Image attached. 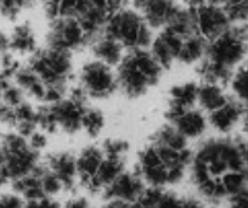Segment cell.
<instances>
[{
    "mask_svg": "<svg viewBox=\"0 0 248 208\" xmlns=\"http://www.w3.org/2000/svg\"><path fill=\"white\" fill-rule=\"evenodd\" d=\"M183 196H179L178 193L173 191H163L157 208H180Z\"/></svg>",
    "mask_w": 248,
    "mask_h": 208,
    "instance_id": "40",
    "label": "cell"
},
{
    "mask_svg": "<svg viewBox=\"0 0 248 208\" xmlns=\"http://www.w3.org/2000/svg\"><path fill=\"white\" fill-rule=\"evenodd\" d=\"M230 97L224 93L221 85L204 83L199 88V96L197 100L200 101L201 106L211 113L223 107Z\"/></svg>",
    "mask_w": 248,
    "mask_h": 208,
    "instance_id": "19",
    "label": "cell"
},
{
    "mask_svg": "<svg viewBox=\"0 0 248 208\" xmlns=\"http://www.w3.org/2000/svg\"><path fill=\"white\" fill-rule=\"evenodd\" d=\"M25 208H62V206L54 197H44L42 200L28 201L25 203Z\"/></svg>",
    "mask_w": 248,
    "mask_h": 208,
    "instance_id": "44",
    "label": "cell"
},
{
    "mask_svg": "<svg viewBox=\"0 0 248 208\" xmlns=\"http://www.w3.org/2000/svg\"><path fill=\"white\" fill-rule=\"evenodd\" d=\"M47 48L57 50H72L87 45L85 35L77 18L59 17L52 21L46 35Z\"/></svg>",
    "mask_w": 248,
    "mask_h": 208,
    "instance_id": "4",
    "label": "cell"
},
{
    "mask_svg": "<svg viewBox=\"0 0 248 208\" xmlns=\"http://www.w3.org/2000/svg\"><path fill=\"white\" fill-rule=\"evenodd\" d=\"M185 166L176 164V166L168 168V185H176L180 183L185 176Z\"/></svg>",
    "mask_w": 248,
    "mask_h": 208,
    "instance_id": "45",
    "label": "cell"
},
{
    "mask_svg": "<svg viewBox=\"0 0 248 208\" xmlns=\"http://www.w3.org/2000/svg\"><path fill=\"white\" fill-rule=\"evenodd\" d=\"M16 118L18 122H35L37 123V111L31 106V104L23 101L15 109ZM38 126V124H37Z\"/></svg>",
    "mask_w": 248,
    "mask_h": 208,
    "instance_id": "39",
    "label": "cell"
},
{
    "mask_svg": "<svg viewBox=\"0 0 248 208\" xmlns=\"http://www.w3.org/2000/svg\"><path fill=\"white\" fill-rule=\"evenodd\" d=\"M66 93V87H46L44 101L49 102V105H54L63 100V95Z\"/></svg>",
    "mask_w": 248,
    "mask_h": 208,
    "instance_id": "43",
    "label": "cell"
},
{
    "mask_svg": "<svg viewBox=\"0 0 248 208\" xmlns=\"http://www.w3.org/2000/svg\"><path fill=\"white\" fill-rule=\"evenodd\" d=\"M10 50L18 54H34L37 51V40L30 23L16 26L10 35Z\"/></svg>",
    "mask_w": 248,
    "mask_h": 208,
    "instance_id": "18",
    "label": "cell"
},
{
    "mask_svg": "<svg viewBox=\"0 0 248 208\" xmlns=\"http://www.w3.org/2000/svg\"><path fill=\"white\" fill-rule=\"evenodd\" d=\"M228 208H248V189L228 198Z\"/></svg>",
    "mask_w": 248,
    "mask_h": 208,
    "instance_id": "46",
    "label": "cell"
},
{
    "mask_svg": "<svg viewBox=\"0 0 248 208\" xmlns=\"http://www.w3.org/2000/svg\"><path fill=\"white\" fill-rule=\"evenodd\" d=\"M124 171V159L105 157L97 173L93 176L87 190L92 193H102Z\"/></svg>",
    "mask_w": 248,
    "mask_h": 208,
    "instance_id": "14",
    "label": "cell"
},
{
    "mask_svg": "<svg viewBox=\"0 0 248 208\" xmlns=\"http://www.w3.org/2000/svg\"><path fill=\"white\" fill-rule=\"evenodd\" d=\"M228 198L248 189V169L238 172H228L220 178Z\"/></svg>",
    "mask_w": 248,
    "mask_h": 208,
    "instance_id": "24",
    "label": "cell"
},
{
    "mask_svg": "<svg viewBox=\"0 0 248 208\" xmlns=\"http://www.w3.org/2000/svg\"><path fill=\"white\" fill-rule=\"evenodd\" d=\"M46 166L63 185L65 191L75 190L77 185V157L70 152L49 155L46 159Z\"/></svg>",
    "mask_w": 248,
    "mask_h": 208,
    "instance_id": "9",
    "label": "cell"
},
{
    "mask_svg": "<svg viewBox=\"0 0 248 208\" xmlns=\"http://www.w3.org/2000/svg\"><path fill=\"white\" fill-rule=\"evenodd\" d=\"M159 37L163 39V42L168 45V48L170 49V51L173 52L174 57L178 59L179 54H180L181 49H183V44H184V39H181L180 37L175 35L174 33H171L170 31L166 30L164 28L163 32L159 34Z\"/></svg>",
    "mask_w": 248,
    "mask_h": 208,
    "instance_id": "38",
    "label": "cell"
},
{
    "mask_svg": "<svg viewBox=\"0 0 248 208\" xmlns=\"http://www.w3.org/2000/svg\"><path fill=\"white\" fill-rule=\"evenodd\" d=\"M30 146L32 147L34 151L39 152L40 150L44 149L47 144V138L45 134L40 133V131H35L32 136L30 138V142H28Z\"/></svg>",
    "mask_w": 248,
    "mask_h": 208,
    "instance_id": "47",
    "label": "cell"
},
{
    "mask_svg": "<svg viewBox=\"0 0 248 208\" xmlns=\"http://www.w3.org/2000/svg\"><path fill=\"white\" fill-rule=\"evenodd\" d=\"M14 80H15L16 85H17L20 89L28 92V90H30L31 88L35 84V83L39 82L40 78L38 77L34 72H33L30 67L25 66V67H20V68H18V71L16 72Z\"/></svg>",
    "mask_w": 248,
    "mask_h": 208,
    "instance_id": "33",
    "label": "cell"
},
{
    "mask_svg": "<svg viewBox=\"0 0 248 208\" xmlns=\"http://www.w3.org/2000/svg\"><path fill=\"white\" fill-rule=\"evenodd\" d=\"M134 6L139 10V14L150 28L166 27L179 8L176 4L163 0L137 1Z\"/></svg>",
    "mask_w": 248,
    "mask_h": 208,
    "instance_id": "8",
    "label": "cell"
},
{
    "mask_svg": "<svg viewBox=\"0 0 248 208\" xmlns=\"http://www.w3.org/2000/svg\"><path fill=\"white\" fill-rule=\"evenodd\" d=\"M105 127V117L100 110L89 109L88 107L82 117V128L85 129L88 134L93 138L101 133L102 128Z\"/></svg>",
    "mask_w": 248,
    "mask_h": 208,
    "instance_id": "25",
    "label": "cell"
},
{
    "mask_svg": "<svg viewBox=\"0 0 248 208\" xmlns=\"http://www.w3.org/2000/svg\"><path fill=\"white\" fill-rule=\"evenodd\" d=\"M37 124L47 133H55L57 130L59 124L50 106H40L37 110Z\"/></svg>",
    "mask_w": 248,
    "mask_h": 208,
    "instance_id": "32",
    "label": "cell"
},
{
    "mask_svg": "<svg viewBox=\"0 0 248 208\" xmlns=\"http://www.w3.org/2000/svg\"><path fill=\"white\" fill-rule=\"evenodd\" d=\"M39 163L38 152L30 147L21 154L6 155V161L4 164V172L9 181H15L23 176H28Z\"/></svg>",
    "mask_w": 248,
    "mask_h": 208,
    "instance_id": "13",
    "label": "cell"
},
{
    "mask_svg": "<svg viewBox=\"0 0 248 208\" xmlns=\"http://www.w3.org/2000/svg\"><path fill=\"white\" fill-rule=\"evenodd\" d=\"M102 208H130V205L127 202H123V201L109 200L106 201Z\"/></svg>",
    "mask_w": 248,
    "mask_h": 208,
    "instance_id": "53",
    "label": "cell"
},
{
    "mask_svg": "<svg viewBox=\"0 0 248 208\" xmlns=\"http://www.w3.org/2000/svg\"><path fill=\"white\" fill-rule=\"evenodd\" d=\"M28 6H31V3H26V1H1L0 15L8 18L9 21H15L21 11Z\"/></svg>",
    "mask_w": 248,
    "mask_h": 208,
    "instance_id": "34",
    "label": "cell"
},
{
    "mask_svg": "<svg viewBox=\"0 0 248 208\" xmlns=\"http://www.w3.org/2000/svg\"><path fill=\"white\" fill-rule=\"evenodd\" d=\"M1 139H3V135H1V133H0V143H1Z\"/></svg>",
    "mask_w": 248,
    "mask_h": 208,
    "instance_id": "57",
    "label": "cell"
},
{
    "mask_svg": "<svg viewBox=\"0 0 248 208\" xmlns=\"http://www.w3.org/2000/svg\"><path fill=\"white\" fill-rule=\"evenodd\" d=\"M0 123L9 127H16L17 124L15 109L8 106L4 102H0Z\"/></svg>",
    "mask_w": 248,
    "mask_h": 208,
    "instance_id": "42",
    "label": "cell"
},
{
    "mask_svg": "<svg viewBox=\"0 0 248 208\" xmlns=\"http://www.w3.org/2000/svg\"><path fill=\"white\" fill-rule=\"evenodd\" d=\"M180 208H209L206 207L203 203L197 198L191 197V196H183V201H181Z\"/></svg>",
    "mask_w": 248,
    "mask_h": 208,
    "instance_id": "51",
    "label": "cell"
},
{
    "mask_svg": "<svg viewBox=\"0 0 248 208\" xmlns=\"http://www.w3.org/2000/svg\"><path fill=\"white\" fill-rule=\"evenodd\" d=\"M25 200L15 192L0 195V208H25Z\"/></svg>",
    "mask_w": 248,
    "mask_h": 208,
    "instance_id": "41",
    "label": "cell"
},
{
    "mask_svg": "<svg viewBox=\"0 0 248 208\" xmlns=\"http://www.w3.org/2000/svg\"><path fill=\"white\" fill-rule=\"evenodd\" d=\"M44 14L47 20L52 21L57 20L60 17V3L57 1H49L44 4Z\"/></svg>",
    "mask_w": 248,
    "mask_h": 208,
    "instance_id": "49",
    "label": "cell"
},
{
    "mask_svg": "<svg viewBox=\"0 0 248 208\" xmlns=\"http://www.w3.org/2000/svg\"><path fill=\"white\" fill-rule=\"evenodd\" d=\"M138 164L141 168H145V167H156L159 166V164H163L161 159H159L158 152H157L155 145H147L146 147L141 150V152L139 154V163Z\"/></svg>",
    "mask_w": 248,
    "mask_h": 208,
    "instance_id": "35",
    "label": "cell"
},
{
    "mask_svg": "<svg viewBox=\"0 0 248 208\" xmlns=\"http://www.w3.org/2000/svg\"><path fill=\"white\" fill-rule=\"evenodd\" d=\"M62 208H90V205L87 198L83 196H75L70 198Z\"/></svg>",
    "mask_w": 248,
    "mask_h": 208,
    "instance_id": "50",
    "label": "cell"
},
{
    "mask_svg": "<svg viewBox=\"0 0 248 208\" xmlns=\"http://www.w3.org/2000/svg\"><path fill=\"white\" fill-rule=\"evenodd\" d=\"M242 130L248 136V106H245L242 116Z\"/></svg>",
    "mask_w": 248,
    "mask_h": 208,
    "instance_id": "54",
    "label": "cell"
},
{
    "mask_svg": "<svg viewBox=\"0 0 248 208\" xmlns=\"http://www.w3.org/2000/svg\"><path fill=\"white\" fill-rule=\"evenodd\" d=\"M104 160L105 154L102 149L94 145L84 147L77 157V179L85 190L92 183L93 176L97 173Z\"/></svg>",
    "mask_w": 248,
    "mask_h": 208,
    "instance_id": "12",
    "label": "cell"
},
{
    "mask_svg": "<svg viewBox=\"0 0 248 208\" xmlns=\"http://www.w3.org/2000/svg\"><path fill=\"white\" fill-rule=\"evenodd\" d=\"M154 145H166L175 151L180 152L187 149V139L179 133L173 126H164L152 136Z\"/></svg>",
    "mask_w": 248,
    "mask_h": 208,
    "instance_id": "22",
    "label": "cell"
},
{
    "mask_svg": "<svg viewBox=\"0 0 248 208\" xmlns=\"http://www.w3.org/2000/svg\"><path fill=\"white\" fill-rule=\"evenodd\" d=\"M10 51V35L0 31V55Z\"/></svg>",
    "mask_w": 248,
    "mask_h": 208,
    "instance_id": "52",
    "label": "cell"
},
{
    "mask_svg": "<svg viewBox=\"0 0 248 208\" xmlns=\"http://www.w3.org/2000/svg\"><path fill=\"white\" fill-rule=\"evenodd\" d=\"M221 6L231 25L248 23V0L226 1V3H221Z\"/></svg>",
    "mask_w": 248,
    "mask_h": 208,
    "instance_id": "26",
    "label": "cell"
},
{
    "mask_svg": "<svg viewBox=\"0 0 248 208\" xmlns=\"http://www.w3.org/2000/svg\"><path fill=\"white\" fill-rule=\"evenodd\" d=\"M128 150H129V144L125 140H121V139H107L102 145V151H104L105 157L123 159Z\"/></svg>",
    "mask_w": 248,
    "mask_h": 208,
    "instance_id": "30",
    "label": "cell"
},
{
    "mask_svg": "<svg viewBox=\"0 0 248 208\" xmlns=\"http://www.w3.org/2000/svg\"><path fill=\"white\" fill-rule=\"evenodd\" d=\"M8 178L5 176V172H4V167L0 166V188L4 185V184L8 183Z\"/></svg>",
    "mask_w": 248,
    "mask_h": 208,
    "instance_id": "55",
    "label": "cell"
},
{
    "mask_svg": "<svg viewBox=\"0 0 248 208\" xmlns=\"http://www.w3.org/2000/svg\"><path fill=\"white\" fill-rule=\"evenodd\" d=\"M163 191L164 189L146 186L142 195L130 205V208H157Z\"/></svg>",
    "mask_w": 248,
    "mask_h": 208,
    "instance_id": "29",
    "label": "cell"
},
{
    "mask_svg": "<svg viewBox=\"0 0 248 208\" xmlns=\"http://www.w3.org/2000/svg\"><path fill=\"white\" fill-rule=\"evenodd\" d=\"M93 51L99 61L108 64L109 67L118 66L124 57L123 45L117 40L107 38L105 35L100 37L93 44Z\"/></svg>",
    "mask_w": 248,
    "mask_h": 208,
    "instance_id": "16",
    "label": "cell"
},
{
    "mask_svg": "<svg viewBox=\"0 0 248 208\" xmlns=\"http://www.w3.org/2000/svg\"><path fill=\"white\" fill-rule=\"evenodd\" d=\"M154 145V144H152ZM156 146L157 152H158V156L161 159L162 163L167 167V168H170V167L176 166L179 163V152L175 150L170 149L169 146L166 145H155ZM183 166V164H181Z\"/></svg>",
    "mask_w": 248,
    "mask_h": 208,
    "instance_id": "37",
    "label": "cell"
},
{
    "mask_svg": "<svg viewBox=\"0 0 248 208\" xmlns=\"http://www.w3.org/2000/svg\"><path fill=\"white\" fill-rule=\"evenodd\" d=\"M0 147L4 150L6 155H15L26 151L31 146L28 144L27 139L21 136L20 134L9 133L3 135L1 143H0Z\"/></svg>",
    "mask_w": 248,
    "mask_h": 208,
    "instance_id": "27",
    "label": "cell"
},
{
    "mask_svg": "<svg viewBox=\"0 0 248 208\" xmlns=\"http://www.w3.org/2000/svg\"><path fill=\"white\" fill-rule=\"evenodd\" d=\"M248 55V23L231 25L225 33L208 43L207 59L225 68H237Z\"/></svg>",
    "mask_w": 248,
    "mask_h": 208,
    "instance_id": "1",
    "label": "cell"
},
{
    "mask_svg": "<svg viewBox=\"0 0 248 208\" xmlns=\"http://www.w3.org/2000/svg\"><path fill=\"white\" fill-rule=\"evenodd\" d=\"M175 129L186 139L199 138L204 133L207 127L206 117L199 110L186 111L178 121L174 122Z\"/></svg>",
    "mask_w": 248,
    "mask_h": 208,
    "instance_id": "15",
    "label": "cell"
},
{
    "mask_svg": "<svg viewBox=\"0 0 248 208\" xmlns=\"http://www.w3.org/2000/svg\"><path fill=\"white\" fill-rule=\"evenodd\" d=\"M150 51L154 55L155 59L159 62V64L163 67V69L170 68L171 64H173V61L175 60L173 52L170 51L168 45L163 42V39H162L159 35L152 42L151 50H150Z\"/></svg>",
    "mask_w": 248,
    "mask_h": 208,
    "instance_id": "28",
    "label": "cell"
},
{
    "mask_svg": "<svg viewBox=\"0 0 248 208\" xmlns=\"http://www.w3.org/2000/svg\"><path fill=\"white\" fill-rule=\"evenodd\" d=\"M207 48L208 42L201 34L192 35L184 40L183 49L179 54L178 60L184 64H194L207 54Z\"/></svg>",
    "mask_w": 248,
    "mask_h": 208,
    "instance_id": "20",
    "label": "cell"
},
{
    "mask_svg": "<svg viewBox=\"0 0 248 208\" xmlns=\"http://www.w3.org/2000/svg\"><path fill=\"white\" fill-rule=\"evenodd\" d=\"M1 102L16 109L23 102V90L20 89L17 85L10 84L1 94Z\"/></svg>",
    "mask_w": 248,
    "mask_h": 208,
    "instance_id": "36",
    "label": "cell"
},
{
    "mask_svg": "<svg viewBox=\"0 0 248 208\" xmlns=\"http://www.w3.org/2000/svg\"><path fill=\"white\" fill-rule=\"evenodd\" d=\"M37 123L35 122H18L16 124V129H17V134H20L23 138H31L33 134L37 131Z\"/></svg>",
    "mask_w": 248,
    "mask_h": 208,
    "instance_id": "48",
    "label": "cell"
},
{
    "mask_svg": "<svg viewBox=\"0 0 248 208\" xmlns=\"http://www.w3.org/2000/svg\"><path fill=\"white\" fill-rule=\"evenodd\" d=\"M116 77L117 83L125 95L134 99L144 95L147 89L152 87L147 78L139 71L130 52H128L118 64V72Z\"/></svg>",
    "mask_w": 248,
    "mask_h": 208,
    "instance_id": "7",
    "label": "cell"
},
{
    "mask_svg": "<svg viewBox=\"0 0 248 208\" xmlns=\"http://www.w3.org/2000/svg\"><path fill=\"white\" fill-rule=\"evenodd\" d=\"M242 152H243V159H245V162H246V167H247L248 169V144L246 143H243V149H242Z\"/></svg>",
    "mask_w": 248,
    "mask_h": 208,
    "instance_id": "56",
    "label": "cell"
},
{
    "mask_svg": "<svg viewBox=\"0 0 248 208\" xmlns=\"http://www.w3.org/2000/svg\"><path fill=\"white\" fill-rule=\"evenodd\" d=\"M129 52L132 54L135 64L139 68V71L147 78L150 84H157V82L161 78L162 73H163V67L155 59L151 51H147V50L142 49H134L130 50Z\"/></svg>",
    "mask_w": 248,
    "mask_h": 208,
    "instance_id": "17",
    "label": "cell"
},
{
    "mask_svg": "<svg viewBox=\"0 0 248 208\" xmlns=\"http://www.w3.org/2000/svg\"><path fill=\"white\" fill-rule=\"evenodd\" d=\"M195 5L199 33L208 43L220 37L231 26L221 3H195Z\"/></svg>",
    "mask_w": 248,
    "mask_h": 208,
    "instance_id": "5",
    "label": "cell"
},
{
    "mask_svg": "<svg viewBox=\"0 0 248 208\" xmlns=\"http://www.w3.org/2000/svg\"><path fill=\"white\" fill-rule=\"evenodd\" d=\"M199 85L195 82H187L170 88V102L183 107L184 110H191L199 96Z\"/></svg>",
    "mask_w": 248,
    "mask_h": 208,
    "instance_id": "21",
    "label": "cell"
},
{
    "mask_svg": "<svg viewBox=\"0 0 248 208\" xmlns=\"http://www.w3.org/2000/svg\"><path fill=\"white\" fill-rule=\"evenodd\" d=\"M42 189L46 197H55L62 191H65L60 179L49 168L42 176Z\"/></svg>",
    "mask_w": 248,
    "mask_h": 208,
    "instance_id": "31",
    "label": "cell"
},
{
    "mask_svg": "<svg viewBox=\"0 0 248 208\" xmlns=\"http://www.w3.org/2000/svg\"><path fill=\"white\" fill-rule=\"evenodd\" d=\"M49 106L59 127H61L65 131L73 134L82 128V117L88 107L79 106L71 99H63Z\"/></svg>",
    "mask_w": 248,
    "mask_h": 208,
    "instance_id": "10",
    "label": "cell"
},
{
    "mask_svg": "<svg viewBox=\"0 0 248 208\" xmlns=\"http://www.w3.org/2000/svg\"><path fill=\"white\" fill-rule=\"evenodd\" d=\"M80 87L88 96L94 99H106L114 93L118 87L117 77L111 67L99 60L85 64L80 73Z\"/></svg>",
    "mask_w": 248,
    "mask_h": 208,
    "instance_id": "3",
    "label": "cell"
},
{
    "mask_svg": "<svg viewBox=\"0 0 248 208\" xmlns=\"http://www.w3.org/2000/svg\"><path fill=\"white\" fill-rule=\"evenodd\" d=\"M146 189L144 179L138 172H123L108 188L102 192L106 201L118 200L132 205Z\"/></svg>",
    "mask_w": 248,
    "mask_h": 208,
    "instance_id": "6",
    "label": "cell"
},
{
    "mask_svg": "<svg viewBox=\"0 0 248 208\" xmlns=\"http://www.w3.org/2000/svg\"><path fill=\"white\" fill-rule=\"evenodd\" d=\"M144 25L145 21L139 11L123 8L109 16L104 27V35L119 42L123 48L134 50L138 49L140 31Z\"/></svg>",
    "mask_w": 248,
    "mask_h": 208,
    "instance_id": "2",
    "label": "cell"
},
{
    "mask_svg": "<svg viewBox=\"0 0 248 208\" xmlns=\"http://www.w3.org/2000/svg\"><path fill=\"white\" fill-rule=\"evenodd\" d=\"M229 84L232 90L233 97L242 105L248 106V61H245L236 68V71H233Z\"/></svg>",
    "mask_w": 248,
    "mask_h": 208,
    "instance_id": "23",
    "label": "cell"
},
{
    "mask_svg": "<svg viewBox=\"0 0 248 208\" xmlns=\"http://www.w3.org/2000/svg\"><path fill=\"white\" fill-rule=\"evenodd\" d=\"M243 111H245V105L237 101L235 97H230L223 107L209 113L208 121L216 130L228 134L242 119Z\"/></svg>",
    "mask_w": 248,
    "mask_h": 208,
    "instance_id": "11",
    "label": "cell"
}]
</instances>
